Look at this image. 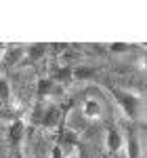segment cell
<instances>
[{
    "label": "cell",
    "instance_id": "12",
    "mask_svg": "<svg viewBox=\"0 0 147 158\" xmlns=\"http://www.w3.org/2000/svg\"><path fill=\"white\" fill-rule=\"evenodd\" d=\"M50 158H65V154H63L61 146H55V148H53V152H50Z\"/></svg>",
    "mask_w": 147,
    "mask_h": 158
},
{
    "label": "cell",
    "instance_id": "7",
    "mask_svg": "<svg viewBox=\"0 0 147 158\" xmlns=\"http://www.w3.org/2000/svg\"><path fill=\"white\" fill-rule=\"evenodd\" d=\"M95 74H97V70L90 68V65H84V63H78L76 68H72V78L74 80H90Z\"/></svg>",
    "mask_w": 147,
    "mask_h": 158
},
{
    "label": "cell",
    "instance_id": "11",
    "mask_svg": "<svg viewBox=\"0 0 147 158\" xmlns=\"http://www.w3.org/2000/svg\"><path fill=\"white\" fill-rule=\"evenodd\" d=\"M65 158H84V156H82L80 148H74V150H70V152H65Z\"/></svg>",
    "mask_w": 147,
    "mask_h": 158
},
{
    "label": "cell",
    "instance_id": "9",
    "mask_svg": "<svg viewBox=\"0 0 147 158\" xmlns=\"http://www.w3.org/2000/svg\"><path fill=\"white\" fill-rule=\"evenodd\" d=\"M44 53H46L44 44H34L32 49H27V53H25V59H23V61H32V63H34V61H38L40 57H42V55H44Z\"/></svg>",
    "mask_w": 147,
    "mask_h": 158
},
{
    "label": "cell",
    "instance_id": "13",
    "mask_svg": "<svg viewBox=\"0 0 147 158\" xmlns=\"http://www.w3.org/2000/svg\"><path fill=\"white\" fill-rule=\"evenodd\" d=\"M15 158H25V154H23V150H17V154H15Z\"/></svg>",
    "mask_w": 147,
    "mask_h": 158
},
{
    "label": "cell",
    "instance_id": "6",
    "mask_svg": "<svg viewBox=\"0 0 147 158\" xmlns=\"http://www.w3.org/2000/svg\"><path fill=\"white\" fill-rule=\"evenodd\" d=\"M25 135V120L19 116V118H15L13 122H9V131H6V137H9V141H11V146H19L21 143V139H23Z\"/></svg>",
    "mask_w": 147,
    "mask_h": 158
},
{
    "label": "cell",
    "instance_id": "8",
    "mask_svg": "<svg viewBox=\"0 0 147 158\" xmlns=\"http://www.w3.org/2000/svg\"><path fill=\"white\" fill-rule=\"evenodd\" d=\"M0 103L2 106H11L13 103V93H11V85L6 78L0 76Z\"/></svg>",
    "mask_w": 147,
    "mask_h": 158
},
{
    "label": "cell",
    "instance_id": "1",
    "mask_svg": "<svg viewBox=\"0 0 147 158\" xmlns=\"http://www.w3.org/2000/svg\"><path fill=\"white\" fill-rule=\"evenodd\" d=\"M113 95H116V101L128 118H143L145 114V101L139 93H133L130 89H122V86H116L113 89Z\"/></svg>",
    "mask_w": 147,
    "mask_h": 158
},
{
    "label": "cell",
    "instance_id": "2",
    "mask_svg": "<svg viewBox=\"0 0 147 158\" xmlns=\"http://www.w3.org/2000/svg\"><path fill=\"white\" fill-rule=\"evenodd\" d=\"M27 47L25 44H4L0 51V61L4 65H17V63H23Z\"/></svg>",
    "mask_w": 147,
    "mask_h": 158
},
{
    "label": "cell",
    "instance_id": "14",
    "mask_svg": "<svg viewBox=\"0 0 147 158\" xmlns=\"http://www.w3.org/2000/svg\"><path fill=\"white\" fill-rule=\"evenodd\" d=\"M113 158H126V156H124V152H118V154H113Z\"/></svg>",
    "mask_w": 147,
    "mask_h": 158
},
{
    "label": "cell",
    "instance_id": "4",
    "mask_svg": "<svg viewBox=\"0 0 147 158\" xmlns=\"http://www.w3.org/2000/svg\"><path fill=\"white\" fill-rule=\"evenodd\" d=\"M126 158H141L143 156V148H141V139L137 131H128V135L124 137V148H122Z\"/></svg>",
    "mask_w": 147,
    "mask_h": 158
},
{
    "label": "cell",
    "instance_id": "5",
    "mask_svg": "<svg viewBox=\"0 0 147 158\" xmlns=\"http://www.w3.org/2000/svg\"><path fill=\"white\" fill-rule=\"evenodd\" d=\"M105 148H107V152H111V154L122 152L124 135L118 127H109V129H107V133H105Z\"/></svg>",
    "mask_w": 147,
    "mask_h": 158
},
{
    "label": "cell",
    "instance_id": "10",
    "mask_svg": "<svg viewBox=\"0 0 147 158\" xmlns=\"http://www.w3.org/2000/svg\"><path fill=\"white\" fill-rule=\"evenodd\" d=\"M128 49H130V44H126V42H111L109 44V51H113V53H126Z\"/></svg>",
    "mask_w": 147,
    "mask_h": 158
},
{
    "label": "cell",
    "instance_id": "3",
    "mask_svg": "<svg viewBox=\"0 0 147 158\" xmlns=\"http://www.w3.org/2000/svg\"><path fill=\"white\" fill-rule=\"evenodd\" d=\"M80 114L86 120H101L105 110H103V103L97 97H84L82 103H80Z\"/></svg>",
    "mask_w": 147,
    "mask_h": 158
}]
</instances>
